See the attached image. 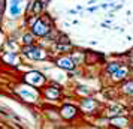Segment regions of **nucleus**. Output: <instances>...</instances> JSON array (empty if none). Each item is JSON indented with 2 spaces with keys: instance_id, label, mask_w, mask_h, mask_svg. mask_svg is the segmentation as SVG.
Masks as SVG:
<instances>
[{
  "instance_id": "1",
  "label": "nucleus",
  "mask_w": 133,
  "mask_h": 129,
  "mask_svg": "<svg viewBox=\"0 0 133 129\" xmlns=\"http://www.w3.org/2000/svg\"><path fill=\"white\" fill-rule=\"evenodd\" d=\"M33 30H35L36 35H46L48 33V27L43 24L42 21H37L36 24H35V27H33Z\"/></svg>"
},
{
  "instance_id": "2",
  "label": "nucleus",
  "mask_w": 133,
  "mask_h": 129,
  "mask_svg": "<svg viewBox=\"0 0 133 129\" xmlns=\"http://www.w3.org/2000/svg\"><path fill=\"white\" fill-rule=\"evenodd\" d=\"M75 113H76V110H75L73 107H70V105H66V107L61 110V114H63V117H66V119H72V117L75 116Z\"/></svg>"
},
{
  "instance_id": "3",
  "label": "nucleus",
  "mask_w": 133,
  "mask_h": 129,
  "mask_svg": "<svg viewBox=\"0 0 133 129\" xmlns=\"http://www.w3.org/2000/svg\"><path fill=\"white\" fill-rule=\"evenodd\" d=\"M58 65L64 69H72L73 68V60H70V59H61V60H58Z\"/></svg>"
},
{
  "instance_id": "4",
  "label": "nucleus",
  "mask_w": 133,
  "mask_h": 129,
  "mask_svg": "<svg viewBox=\"0 0 133 129\" xmlns=\"http://www.w3.org/2000/svg\"><path fill=\"white\" fill-rule=\"evenodd\" d=\"M124 74H126V69H121V71H118V72H115L114 77L117 78V80H121V78H124V77H123Z\"/></svg>"
},
{
  "instance_id": "5",
  "label": "nucleus",
  "mask_w": 133,
  "mask_h": 129,
  "mask_svg": "<svg viewBox=\"0 0 133 129\" xmlns=\"http://www.w3.org/2000/svg\"><path fill=\"white\" fill-rule=\"evenodd\" d=\"M46 96H49V98H57V96H58V92H57V90H51V89H48V90H46Z\"/></svg>"
},
{
  "instance_id": "6",
  "label": "nucleus",
  "mask_w": 133,
  "mask_h": 129,
  "mask_svg": "<svg viewBox=\"0 0 133 129\" xmlns=\"http://www.w3.org/2000/svg\"><path fill=\"white\" fill-rule=\"evenodd\" d=\"M11 12L15 15V14H18L19 12V8H18V5H12V8H11Z\"/></svg>"
},
{
  "instance_id": "7",
  "label": "nucleus",
  "mask_w": 133,
  "mask_h": 129,
  "mask_svg": "<svg viewBox=\"0 0 133 129\" xmlns=\"http://www.w3.org/2000/svg\"><path fill=\"white\" fill-rule=\"evenodd\" d=\"M31 39H33L31 35H25V36H24V42L25 44H31Z\"/></svg>"
},
{
  "instance_id": "8",
  "label": "nucleus",
  "mask_w": 133,
  "mask_h": 129,
  "mask_svg": "<svg viewBox=\"0 0 133 129\" xmlns=\"http://www.w3.org/2000/svg\"><path fill=\"white\" fill-rule=\"evenodd\" d=\"M117 68H118V65H117V63H112V65H111V66H109V71H111V72H114V71H115V69H117Z\"/></svg>"
},
{
  "instance_id": "9",
  "label": "nucleus",
  "mask_w": 133,
  "mask_h": 129,
  "mask_svg": "<svg viewBox=\"0 0 133 129\" xmlns=\"http://www.w3.org/2000/svg\"><path fill=\"white\" fill-rule=\"evenodd\" d=\"M88 101H90V99H88ZM93 102H85V104H82V107H85V108H90V107H93Z\"/></svg>"
},
{
  "instance_id": "10",
  "label": "nucleus",
  "mask_w": 133,
  "mask_h": 129,
  "mask_svg": "<svg viewBox=\"0 0 133 129\" xmlns=\"http://www.w3.org/2000/svg\"><path fill=\"white\" fill-rule=\"evenodd\" d=\"M5 9V0H0V12H3Z\"/></svg>"
}]
</instances>
